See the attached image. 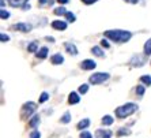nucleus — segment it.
Returning <instances> with one entry per match:
<instances>
[{"label": "nucleus", "mask_w": 151, "mask_h": 138, "mask_svg": "<svg viewBox=\"0 0 151 138\" xmlns=\"http://www.w3.org/2000/svg\"><path fill=\"white\" fill-rule=\"evenodd\" d=\"M105 37L110 38L112 41H116V43H127L132 37V33L127 32V30H106Z\"/></svg>", "instance_id": "obj_1"}, {"label": "nucleus", "mask_w": 151, "mask_h": 138, "mask_svg": "<svg viewBox=\"0 0 151 138\" xmlns=\"http://www.w3.org/2000/svg\"><path fill=\"white\" fill-rule=\"evenodd\" d=\"M137 110V105L134 103H127L124 104V105L119 107L116 110V116L117 118H127V116H129V115H132V113L135 112V111Z\"/></svg>", "instance_id": "obj_2"}, {"label": "nucleus", "mask_w": 151, "mask_h": 138, "mask_svg": "<svg viewBox=\"0 0 151 138\" xmlns=\"http://www.w3.org/2000/svg\"><path fill=\"white\" fill-rule=\"evenodd\" d=\"M110 75L108 74V73H97V74H93L91 77H90V84H93V85H98V84H102V82H105L109 79Z\"/></svg>", "instance_id": "obj_3"}, {"label": "nucleus", "mask_w": 151, "mask_h": 138, "mask_svg": "<svg viewBox=\"0 0 151 138\" xmlns=\"http://www.w3.org/2000/svg\"><path fill=\"white\" fill-rule=\"evenodd\" d=\"M34 111H35V103H33V101H29V103H26L25 105L22 107L21 116L22 118H27V116H30V115H32Z\"/></svg>", "instance_id": "obj_4"}, {"label": "nucleus", "mask_w": 151, "mask_h": 138, "mask_svg": "<svg viewBox=\"0 0 151 138\" xmlns=\"http://www.w3.org/2000/svg\"><path fill=\"white\" fill-rule=\"evenodd\" d=\"M7 1L11 7H21L23 10H29L30 8L29 0H7Z\"/></svg>", "instance_id": "obj_5"}, {"label": "nucleus", "mask_w": 151, "mask_h": 138, "mask_svg": "<svg viewBox=\"0 0 151 138\" xmlns=\"http://www.w3.org/2000/svg\"><path fill=\"white\" fill-rule=\"evenodd\" d=\"M11 29L18 30V32H22V33H29L32 30V25L30 23H17V25L11 26Z\"/></svg>", "instance_id": "obj_6"}, {"label": "nucleus", "mask_w": 151, "mask_h": 138, "mask_svg": "<svg viewBox=\"0 0 151 138\" xmlns=\"http://www.w3.org/2000/svg\"><path fill=\"white\" fill-rule=\"evenodd\" d=\"M95 67H97V63L91 59H86L81 63V68H83V70H93Z\"/></svg>", "instance_id": "obj_7"}, {"label": "nucleus", "mask_w": 151, "mask_h": 138, "mask_svg": "<svg viewBox=\"0 0 151 138\" xmlns=\"http://www.w3.org/2000/svg\"><path fill=\"white\" fill-rule=\"evenodd\" d=\"M52 28L56 29V30H65V29H67V23L64 21H53Z\"/></svg>", "instance_id": "obj_8"}, {"label": "nucleus", "mask_w": 151, "mask_h": 138, "mask_svg": "<svg viewBox=\"0 0 151 138\" xmlns=\"http://www.w3.org/2000/svg\"><path fill=\"white\" fill-rule=\"evenodd\" d=\"M112 133L109 130H97L95 133V138H110Z\"/></svg>", "instance_id": "obj_9"}, {"label": "nucleus", "mask_w": 151, "mask_h": 138, "mask_svg": "<svg viewBox=\"0 0 151 138\" xmlns=\"http://www.w3.org/2000/svg\"><path fill=\"white\" fill-rule=\"evenodd\" d=\"M79 101H81V97L78 96V93L76 92H71L70 97H68V103L70 104H78Z\"/></svg>", "instance_id": "obj_10"}, {"label": "nucleus", "mask_w": 151, "mask_h": 138, "mask_svg": "<svg viewBox=\"0 0 151 138\" xmlns=\"http://www.w3.org/2000/svg\"><path fill=\"white\" fill-rule=\"evenodd\" d=\"M50 62H52V64H61L64 62V57L60 55V53H56V55H53L52 57H50Z\"/></svg>", "instance_id": "obj_11"}, {"label": "nucleus", "mask_w": 151, "mask_h": 138, "mask_svg": "<svg viewBox=\"0 0 151 138\" xmlns=\"http://www.w3.org/2000/svg\"><path fill=\"white\" fill-rule=\"evenodd\" d=\"M65 49H67V52L70 53V55H78V49H76V46L74 45V44H71V43H67L65 44Z\"/></svg>", "instance_id": "obj_12"}, {"label": "nucleus", "mask_w": 151, "mask_h": 138, "mask_svg": "<svg viewBox=\"0 0 151 138\" xmlns=\"http://www.w3.org/2000/svg\"><path fill=\"white\" fill-rule=\"evenodd\" d=\"M37 56H38L40 59H45V57L48 56V48H46V46H42L41 49L37 52Z\"/></svg>", "instance_id": "obj_13"}, {"label": "nucleus", "mask_w": 151, "mask_h": 138, "mask_svg": "<svg viewBox=\"0 0 151 138\" xmlns=\"http://www.w3.org/2000/svg\"><path fill=\"white\" fill-rule=\"evenodd\" d=\"M91 52L94 53L95 56H98V57H104V51L99 48V46H93V49Z\"/></svg>", "instance_id": "obj_14"}, {"label": "nucleus", "mask_w": 151, "mask_h": 138, "mask_svg": "<svg viewBox=\"0 0 151 138\" xmlns=\"http://www.w3.org/2000/svg\"><path fill=\"white\" fill-rule=\"evenodd\" d=\"M88 124H90V121H88V119H83V121H81L79 123H78L76 127L79 129V130H82V129L88 127Z\"/></svg>", "instance_id": "obj_15"}, {"label": "nucleus", "mask_w": 151, "mask_h": 138, "mask_svg": "<svg viewBox=\"0 0 151 138\" xmlns=\"http://www.w3.org/2000/svg\"><path fill=\"white\" fill-rule=\"evenodd\" d=\"M38 123H40V116H38V115H34L32 121L29 122V126H30V127H35Z\"/></svg>", "instance_id": "obj_16"}, {"label": "nucleus", "mask_w": 151, "mask_h": 138, "mask_svg": "<svg viewBox=\"0 0 151 138\" xmlns=\"http://www.w3.org/2000/svg\"><path fill=\"white\" fill-rule=\"evenodd\" d=\"M144 55H151V38L144 44Z\"/></svg>", "instance_id": "obj_17"}, {"label": "nucleus", "mask_w": 151, "mask_h": 138, "mask_svg": "<svg viewBox=\"0 0 151 138\" xmlns=\"http://www.w3.org/2000/svg\"><path fill=\"white\" fill-rule=\"evenodd\" d=\"M113 123V118L109 116V115H106V116L102 118V124H105V126H109V124Z\"/></svg>", "instance_id": "obj_18"}, {"label": "nucleus", "mask_w": 151, "mask_h": 138, "mask_svg": "<svg viewBox=\"0 0 151 138\" xmlns=\"http://www.w3.org/2000/svg\"><path fill=\"white\" fill-rule=\"evenodd\" d=\"M140 82H143V84H146L147 86L151 85V77L150 75H143V77H140Z\"/></svg>", "instance_id": "obj_19"}, {"label": "nucleus", "mask_w": 151, "mask_h": 138, "mask_svg": "<svg viewBox=\"0 0 151 138\" xmlns=\"http://www.w3.org/2000/svg\"><path fill=\"white\" fill-rule=\"evenodd\" d=\"M37 45H38V44L35 43V41H33L32 44H29L27 51H29V52H38V51H37Z\"/></svg>", "instance_id": "obj_20"}, {"label": "nucleus", "mask_w": 151, "mask_h": 138, "mask_svg": "<svg viewBox=\"0 0 151 138\" xmlns=\"http://www.w3.org/2000/svg\"><path fill=\"white\" fill-rule=\"evenodd\" d=\"M70 121H71V113L70 112H65L63 115V118L60 119V122H61V123H68Z\"/></svg>", "instance_id": "obj_21"}, {"label": "nucleus", "mask_w": 151, "mask_h": 138, "mask_svg": "<svg viewBox=\"0 0 151 138\" xmlns=\"http://www.w3.org/2000/svg\"><path fill=\"white\" fill-rule=\"evenodd\" d=\"M67 12H68V11L65 10L64 7H59V8H56V10H55V14H56V15H65Z\"/></svg>", "instance_id": "obj_22"}, {"label": "nucleus", "mask_w": 151, "mask_h": 138, "mask_svg": "<svg viewBox=\"0 0 151 138\" xmlns=\"http://www.w3.org/2000/svg\"><path fill=\"white\" fill-rule=\"evenodd\" d=\"M8 17H10V12L6 11L4 8H1V10H0V18H1V19H6V18H8Z\"/></svg>", "instance_id": "obj_23"}, {"label": "nucleus", "mask_w": 151, "mask_h": 138, "mask_svg": "<svg viewBox=\"0 0 151 138\" xmlns=\"http://www.w3.org/2000/svg\"><path fill=\"white\" fill-rule=\"evenodd\" d=\"M87 90H88V85H87V84H83V85L79 88V93H81V94H84V93H87Z\"/></svg>", "instance_id": "obj_24"}, {"label": "nucleus", "mask_w": 151, "mask_h": 138, "mask_svg": "<svg viewBox=\"0 0 151 138\" xmlns=\"http://www.w3.org/2000/svg\"><path fill=\"white\" fill-rule=\"evenodd\" d=\"M65 18L68 19V22H75L76 21V18H75V15L72 14V12H67V14H65Z\"/></svg>", "instance_id": "obj_25"}, {"label": "nucleus", "mask_w": 151, "mask_h": 138, "mask_svg": "<svg viewBox=\"0 0 151 138\" xmlns=\"http://www.w3.org/2000/svg\"><path fill=\"white\" fill-rule=\"evenodd\" d=\"M48 99H49V94H48L46 92H44V93L41 94V97H40V103H45Z\"/></svg>", "instance_id": "obj_26"}, {"label": "nucleus", "mask_w": 151, "mask_h": 138, "mask_svg": "<svg viewBox=\"0 0 151 138\" xmlns=\"http://www.w3.org/2000/svg\"><path fill=\"white\" fill-rule=\"evenodd\" d=\"M0 40H1V43H7L8 40H10V37H8L7 34H4V33H1V34H0Z\"/></svg>", "instance_id": "obj_27"}, {"label": "nucleus", "mask_w": 151, "mask_h": 138, "mask_svg": "<svg viewBox=\"0 0 151 138\" xmlns=\"http://www.w3.org/2000/svg\"><path fill=\"white\" fill-rule=\"evenodd\" d=\"M79 138H93V137H91V134H90L88 131H82V134H81V137Z\"/></svg>", "instance_id": "obj_28"}, {"label": "nucleus", "mask_w": 151, "mask_h": 138, "mask_svg": "<svg viewBox=\"0 0 151 138\" xmlns=\"http://www.w3.org/2000/svg\"><path fill=\"white\" fill-rule=\"evenodd\" d=\"M136 93H137V94H139V96H143L144 94V88H143V86H137V88H136Z\"/></svg>", "instance_id": "obj_29"}, {"label": "nucleus", "mask_w": 151, "mask_h": 138, "mask_svg": "<svg viewBox=\"0 0 151 138\" xmlns=\"http://www.w3.org/2000/svg\"><path fill=\"white\" fill-rule=\"evenodd\" d=\"M40 137H41V134H40L37 130L33 131V133H30V138H40Z\"/></svg>", "instance_id": "obj_30"}, {"label": "nucleus", "mask_w": 151, "mask_h": 138, "mask_svg": "<svg viewBox=\"0 0 151 138\" xmlns=\"http://www.w3.org/2000/svg\"><path fill=\"white\" fill-rule=\"evenodd\" d=\"M101 45L105 46V48H109V43H108L106 40H102V41H101Z\"/></svg>", "instance_id": "obj_31"}, {"label": "nucleus", "mask_w": 151, "mask_h": 138, "mask_svg": "<svg viewBox=\"0 0 151 138\" xmlns=\"http://www.w3.org/2000/svg\"><path fill=\"white\" fill-rule=\"evenodd\" d=\"M84 4H93V3H95L97 0H82Z\"/></svg>", "instance_id": "obj_32"}, {"label": "nucleus", "mask_w": 151, "mask_h": 138, "mask_svg": "<svg viewBox=\"0 0 151 138\" xmlns=\"http://www.w3.org/2000/svg\"><path fill=\"white\" fill-rule=\"evenodd\" d=\"M124 1H127V3H131V4H136L139 0H124Z\"/></svg>", "instance_id": "obj_33"}, {"label": "nucleus", "mask_w": 151, "mask_h": 138, "mask_svg": "<svg viewBox=\"0 0 151 138\" xmlns=\"http://www.w3.org/2000/svg\"><path fill=\"white\" fill-rule=\"evenodd\" d=\"M57 1H59L60 4H67L68 1H70V0H57Z\"/></svg>", "instance_id": "obj_34"}, {"label": "nucleus", "mask_w": 151, "mask_h": 138, "mask_svg": "<svg viewBox=\"0 0 151 138\" xmlns=\"http://www.w3.org/2000/svg\"><path fill=\"white\" fill-rule=\"evenodd\" d=\"M121 134H129V131H124V130L119 131V135H121Z\"/></svg>", "instance_id": "obj_35"}, {"label": "nucleus", "mask_w": 151, "mask_h": 138, "mask_svg": "<svg viewBox=\"0 0 151 138\" xmlns=\"http://www.w3.org/2000/svg\"><path fill=\"white\" fill-rule=\"evenodd\" d=\"M45 1H46V0H40V4H44Z\"/></svg>", "instance_id": "obj_36"}]
</instances>
